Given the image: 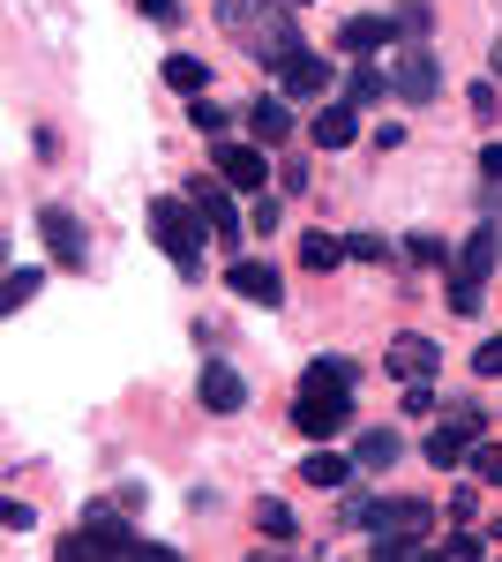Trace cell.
I'll use <instances>...</instances> for the list:
<instances>
[{
  "instance_id": "3957f363",
  "label": "cell",
  "mask_w": 502,
  "mask_h": 562,
  "mask_svg": "<svg viewBox=\"0 0 502 562\" xmlns=\"http://www.w3.org/2000/svg\"><path fill=\"white\" fill-rule=\"evenodd\" d=\"M286 8H293V0H217V23H225L233 38L248 45V53L263 60V68H278V76H286V68H293L300 53H308Z\"/></svg>"
},
{
  "instance_id": "e575fe53",
  "label": "cell",
  "mask_w": 502,
  "mask_h": 562,
  "mask_svg": "<svg viewBox=\"0 0 502 562\" xmlns=\"http://www.w3.org/2000/svg\"><path fill=\"white\" fill-rule=\"evenodd\" d=\"M248 225H255V233H278V195H263V203L248 211Z\"/></svg>"
},
{
  "instance_id": "44dd1931",
  "label": "cell",
  "mask_w": 502,
  "mask_h": 562,
  "mask_svg": "<svg viewBox=\"0 0 502 562\" xmlns=\"http://www.w3.org/2000/svg\"><path fill=\"white\" fill-rule=\"evenodd\" d=\"M323 90H331V60L300 53L293 68H286V98H323Z\"/></svg>"
},
{
  "instance_id": "836d02e7",
  "label": "cell",
  "mask_w": 502,
  "mask_h": 562,
  "mask_svg": "<svg viewBox=\"0 0 502 562\" xmlns=\"http://www.w3.org/2000/svg\"><path fill=\"white\" fill-rule=\"evenodd\" d=\"M472 113H480V121H495V113H502V90L495 83H472Z\"/></svg>"
},
{
  "instance_id": "83f0119b",
  "label": "cell",
  "mask_w": 502,
  "mask_h": 562,
  "mask_svg": "<svg viewBox=\"0 0 502 562\" xmlns=\"http://www.w3.org/2000/svg\"><path fill=\"white\" fill-rule=\"evenodd\" d=\"M188 121H196V128L217 143V135H225V105H217V98H188Z\"/></svg>"
},
{
  "instance_id": "ba28073f",
  "label": "cell",
  "mask_w": 502,
  "mask_h": 562,
  "mask_svg": "<svg viewBox=\"0 0 502 562\" xmlns=\"http://www.w3.org/2000/svg\"><path fill=\"white\" fill-rule=\"evenodd\" d=\"M390 90H398L405 105H427V98L443 90V60H435L427 45H405V53L390 60Z\"/></svg>"
},
{
  "instance_id": "d4e9b609",
  "label": "cell",
  "mask_w": 502,
  "mask_h": 562,
  "mask_svg": "<svg viewBox=\"0 0 502 562\" xmlns=\"http://www.w3.org/2000/svg\"><path fill=\"white\" fill-rule=\"evenodd\" d=\"M255 532H263V540H293L300 525H293L286 503H270V495H263V503H255Z\"/></svg>"
},
{
  "instance_id": "f1b7e54d",
  "label": "cell",
  "mask_w": 502,
  "mask_h": 562,
  "mask_svg": "<svg viewBox=\"0 0 502 562\" xmlns=\"http://www.w3.org/2000/svg\"><path fill=\"white\" fill-rule=\"evenodd\" d=\"M345 248H353V262H390V240L382 233H345Z\"/></svg>"
},
{
  "instance_id": "74e56055",
  "label": "cell",
  "mask_w": 502,
  "mask_h": 562,
  "mask_svg": "<svg viewBox=\"0 0 502 562\" xmlns=\"http://www.w3.org/2000/svg\"><path fill=\"white\" fill-rule=\"evenodd\" d=\"M495 76H502V45H495Z\"/></svg>"
},
{
  "instance_id": "7c38bea8",
  "label": "cell",
  "mask_w": 502,
  "mask_h": 562,
  "mask_svg": "<svg viewBox=\"0 0 502 562\" xmlns=\"http://www.w3.org/2000/svg\"><path fill=\"white\" fill-rule=\"evenodd\" d=\"M196 397H203L210 413H241V405H248V383H241V368H233V360H203Z\"/></svg>"
},
{
  "instance_id": "d6a6232c",
  "label": "cell",
  "mask_w": 502,
  "mask_h": 562,
  "mask_svg": "<svg viewBox=\"0 0 502 562\" xmlns=\"http://www.w3.org/2000/svg\"><path fill=\"white\" fill-rule=\"evenodd\" d=\"M480 548H488V540H472V532H458V540H443V548H427V555H458V562H472Z\"/></svg>"
},
{
  "instance_id": "f546056e",
  "label": "cell",
  "mask_w": 502,
  "mask_h": 562,
  "mask_svg": "<svg viewBox=\"0 0 502 562\" xmlns=\"http://www.w3.org/2000/svg\"><path fill=\"white\" fill-rule=\"evenodd\" d=\"M465 465H472L480 480H495V487H502V442H472V458H465Z\"/></svg>"
},
{
  "instance_id": "d590c367",
  "label": "cell",
  "mask_w": 502,
  "mask_h": 562,
  "mask_svg": "<svg viewBox=\"0 0 502 562\" xmlns=\"http://www.w3.org/2000/svg\"><path fill=\"white\" fill-rule=\"evenodd\" d=\"M405 413H413V420H420V413H435V390H427V383H405Z\"/></svg>"
},
{
  "instance_id": "52a82bcc",
  "label": "cell",
  "mask_w": 502,
  "mask_h": 562,
  "mask_svg": "<svg viewBox=\"0 0 502 562\" xmlns=\"http://www.w3.org/2000/svg\"><path fill=\"white\" fill-rule=\"evenodd\" d=\"M480 428H488V413L458 405V413H450V428H435V435H427V465H435V473L465 465V458H472V442H480Z\"/></svg>"
},
{
  "instance_id": "4316f807",
  "label": "cell",
  "mask_w": 502,
  "mask_h": 562,
  "mask_svg": "<svg viewBox=\"0 0 502 562\" xmlns=\"http://www.w3.org/2000/svg\"><path fill=\"white\" fill-rule=\"evenodd\" d=\"M405 248H413V262H427V270H450V256H458V248H450L443 233H413Z\"/></svg>"
},
{
  "instance_id": "8fae6325",
  "label": "cell",
  "mask_w": 502,
  "mask_h": 562,
  "mask_svg": "<svg viewBox=\"0 0 502 562\" xmlns=\"http://www.w3.org/2000/svg\"><path fill=\"white\" fill-rule=\"evenodd\" d=\"M435 368H443V346L435 338H420V330L390 338V375L398 383H435Z\"/></svg>"
},
{
  "instance_id": "6da1fadb",
  "label": "cell",
  "mask_w": 502,
  "mask_h": 562,
  "mask_svg": "<svg viewBox=\"0 0 502 562\" xmlns=\"http://www.w3.org/2000/svg\"><path fill=\"white\" fill-rule=\"evenodd\" d=\"M353 383H360V368L353 360H308V375H300V397H293V428L315 435V442H331V435L353 428Z\"/></svg>"
},
{
  "instance_id": "5bb4252c",
  "label": "cell",
  "mask_w": 502,
  "mask_h": 562,
  "mask_svg": "<svg viewBox=\"0 0 502 562\" xmlns=\"http://www.w3.org/2000/svg\"><path fill=\"white\" fill-rule=\"evenodd\" d=\"M38 233L53 240V262H60V270H83V262H90V248H83V225H76V211H60V203H53V211L38 217Z\"/></svg>"
},
{
  "instance_id": "9a60e30c",
  "label": "cell",
  "mask_w": 502,
  "mask_h": 562,
  "mask_svg": "<svg viewBox=\"0 0 502 562\" xmlns=\"http://www.w3.org/2000/svg\"><path fill=\"white\" fill-rule=\"evenodd\" d=\"M390 38H398V23H390V15H345V23H337V53H353V60L382 53Z\"/></svg>"
},
{
  "instance_id": "ffe728a7",
  "label": "cell",
  "mask_w": 502,
  "mask_h": 562,
  "mask_svg": "<svg viewBox=\"0 0 502 562\" xmlns=\"http://www.w3.org/2000/svg\"><path fill=\"white\" fill-rule=\"evenodd\" d=\"M353 473H360V465H353V458H337V450H315V458L300 465V480H308V487H323V495H337Z\"/></svg>"
},
{
  "instance_id": "7402d4cb",
  "label": "cell",
  "mask_w": 502,
  "mask_h": 562,
  "mask_svg": "<svg viewBox=\"0 0 502 562\" xmlns=\"http://www.w3.org/2000/svg\"><path fill=\"white\" fill-rule=\"evenodd\" d=\"M345 98H353V105H376V98H390V68H376V60H353Z\"/></svg>"
},
{
  "instance_id": "d6986e66",
  "label": "cell",
  "mask_w": 502,
  "mask_h": 562,
  "mask_svg": "<svg viewBox=\"0 0 502 562\" xmlns=\"http://www.w3.org/2000/svg\"><path fill=\"white\" fill-rule=\"evenodd\" d=\"M166 90H180V98H210V60H196V53H166Z\"/></svg>"
},
{
  "instance_id": "cb8c5ba5",
  "label": "cell",
  "mask_w": 502,
  "mask_h": 562,
  "mask_svg": "<svg viewBox=\"0 0 502 562\" xmlns=\"http://www.w3.org/2000/svg\"><path fill=\"white\" fill-rule=\"evenodd\" d=\"M345 256H353V248L331 240V233H308V240H300V262H308V270H337Z\"/></svg>"
},
{
  "instance_id": "484cf974",
  "label": "cell",
  "mask_w": 502,
  "mask_h": 562,
  "mask_svg": "<svg viewBox=\"0 0 502 562\" xmlns=\"http://www.w3.org/2000/svg\"><path fill=\"white\" fill-rule=\"evenodd\" d=\"M390 23H398V38H427V31H435V8H427V0H405V8H398V15H390Z\"/></svg>"
},
{
  "instance_id": "8d00e7d4",
  "label": "cell",
  "mask_w": 502,
  "mask_h": 562,
  "mask_svg": "<svg viewBox=\"0 0 502 562\" xmlns=\"http://www.w3.org/2000/svg\"><path fill=\"white\" fill-rule=\"evenodd\" d=\"M480 173H488V180H502V143H488V150H480Z\"/></svg>"
},
{
  "instance_id": "1f68e13d",
  "label": "cell",
  "mask_w": 502,
  "mask_h": 562,
  "mask_svg": "<svg viewBox=\"0 0 502 562\" xmlns=\"http://www.w3.org/2000/svg\"><path fill=\"white\" fill-rule=\"evenodd\" d=\"M472 368H480V375L495 383V375H502V338H480V352H472Z\"/></svg>"
},
{
  "instance_id": "8992f818",
  "label": "cell",
  "mask_w": 502,
  "mask_h": 562,
  "mask_svg": "<svg viewBox=\"0 0 502 562\" xmlns=\"http://www.w3.org/2000/svg\"><path fill=\"white\" fill-rule=\"evenodd\" d=\"M83 555H158V562H166L172 548H166V540H143V532H127L113 510H90L83 532H76V540H60V562H83Z\"/></svg>"
},
{
  "instance_id": "277c9868",
  "label": "cell",
  "mask_w": 502,
  "mask_h": 562,
  "mask_svg": "<svg viewBox=\"0 0 502 562\" xmlns=\"http://www.w3.org/2000/svg\"><path fill=\"white\" fill-rule=\"evenodd\" d=\"M150 240L172 256V270H180V278H203L210 225H203V211H196L188 195H150Z\"/></svg>"
},
{
  "instance_id": "5b68a950",
  "label": "cell",
  "mask_w": 502,
  "mask_h": 562,
  "mask_svg": "<svg viewBox=\"0 0 502 562\" xmlns=\"http://www.w3.org/2000/svg\"><path fill=\"white\" fill-rule=\"evenodd\" d=\"M502 262V233L495 225H480V233H465L458 256H450V315H480V293H488V270Z\"/></svg>"
},
{
  "instance_id": "2e32d148",
  "label": "cell",
  "mask_w": 502,
  "mask_h": 562,
  "mask_svg": "<svg viewBox=\"0 0 502 562\" xmlns=\"http://www.w3.org/2000/svg\"><path fill=\"white\" fill-rule=\"evenodd\" d=\"M353 135H360V105H353V98H337V105H323V113L308 121V143H315V150H345Z\"/></svg>"
},
{
  "instance_id": "ac0fdd59",
  "label": "cell",
  "mask_w": 502,
  "mask_h": 562,
  "mask_svg": "<svg viewBox=\"0 0 502 562\" xmlns=\"http://www.w3.org/2000/svg\"><path fill=\"white\" fill-rule=\"evenodd\" d=\"M398 458H405L398 428H360V442H353V465H360V473H390Z\"/></svg>"
},
{
  "instance_id": "30bf717a",
  "label": "cell",
  "mask_w": 502,
  "mask_h": 562,
  "mask_svg": "<svg viewBox=\"0 0 502 562\" xmlns=\"http://www.w3.org/2000/svg\"><path fill=\"white\" fill-rule=\"evenodd\" d=\"M225 285H233L241 301H255V307H278V293H286L278 262H263V256H233L225 262Z\"/></svg>"
},
{
  "instance_id": "7a4b0ae2",
  "label": "cell",
  "mask_w": 502,
  "mask_h": 562,
  "mask_svg": "<svg viewBox=\"0 0 502 562\" xmlns=\"http://www.w3.org/2000/svg\"><path fill=\"white\" fill-rule=\"evenodd\" d=\"M345 518L360 525V532H376V540H368V555H376V562H405V555H427V532H435V510H427L420 495H382V503H345Z\"/></svg>"
},
{
  "instance_id": "e0dca14e",
  "label": "cell",
  "mask_w": 502,
  "mask_h": 562,
  "mask_svg": "<svg viewBox=\"0 0 502 562\" xmlns=\"http://www.w3.org/2000/svg\"><path fill=\"white\" fill-rule=\"evenodd\" d=\"M248 128H255L263 150H278V143L293 135V98H270V90H263V98L248 105Z\"/></svg>"
},
{
  "instance_id": "603a6c76",
  "label": "cell",
  "mask_w": 502,
  "mask_h": 562,
  "mask_svg": "<svg viewBox=\"0 0 502 562\" xmlns=\"http://www.w3.org/2000/svg\"><path fill=\"white\" fill-rule=\"evenodd\" d=\"M38 285H45L38 262H31V270H8V285H0V307H8V315H23V307L38 301Z\"/></svg>"
},
{
  "instance_id": "9c48e42d",
  "label": "cell",
  "mask_w": 502,
  "mask_h": 562,
  "mask_svg": "<svg viewBox=\"0 0 502 562\" xmlns=\"http://www.w3.org/2000/svg\"><path fill=\"white\" fill-rule=\"evenodd\" d=\"M210 166H217L225 188H263V180H270V150H263V143H225V135H217V143H210Z\"/></svg>"
},
{
  "instance_id": "4dcf8cb0",
  "label": "cell",
  "mask_w": 502,
  "mask_h": 562,
  "mask_svg": "<svg viewBox=\"0 0 502 562\" xmlns=\"http://www.w3.org/2000/svg\"><path fill=\"white\" fill-rule=\"evenodd\" d=\"M135 8H143L158 31H180V0H135Z\"/></svg>"
},
{
  "instance_id": "4fadbf2b",
  "label": "cell",
  "mask_w": 502,
  "mask_h": 562,
  "mask_svg": "<svg viewBox=\"0 0 502 562\" xmlns=\"http://www.w3.org/2000/svg\"><path fill=\"white\" fill-rule=\"evenodd\" d=\"M188 203L203 211L210 240H241V211H233V195H225L217 180H188Z\"/></svg>"
},
{
  "instance_id": "f35d334b",
  "label": "cell",
  "mask_w": 502,
  "mask_h": 562,
  "mask_svg": "<svg viewBox=\"0 0 502 562\" xmlns=\"http://www.w3.org/2000/svg\"><path fill=\"white\" fill-rule=\"evenodd\" d=\"M293 8H300V0H293Z\"/></svg>"
}]
</instances>
